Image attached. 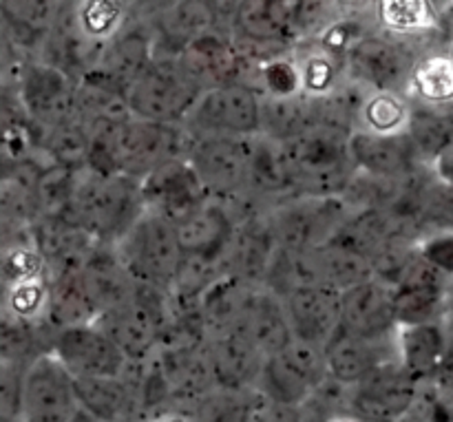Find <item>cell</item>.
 I'll use <instances>...</instances> for the list:
<instances>
[{
	"label": "cell",
	"mask_w": 453,
	"mask_h": 422,
	"mask_svg": "<svg viewBox=\"0 0 453 422\" xmlns=\"http://www.w3.org/2000/svg\"><path fill=\"white\" fill-rule=\"evenodd\" d=\"M146 212L142 181L127 175L78 173L69 217L97 246H118Z\"/></svg>",
	"instance_id": "1"
},
{
	"label": "cell",
	"mask_w": 453,
	"mask_h": 422,
	"mask_svg": "<svg viewBox=\"0 0 453 422\" xmlns=\"http://www.w3.org/2000/svg\"><path fill=\"white\" fill-rule=\"evenodd\" d=\"M349 133L319 124L305 135L283 144L292 197H343L357 177Z\"/></svg>",
	"instance_id": "2"
},
{
	"label": "cell",
	"mask_w": 453,
	"mask_h": 422,
	"mask_svg": "<svg viewBox=\"0 0 453 422\" xmlns=\"http://www.w3.org/2000/svg\"><path fill=\"white\" fill-rule=\"evenodd\" d=\"M173 321V299L168 292L140 286L135 296L119 308L100 314L93 326L100 327L127 357L131 365H142L157 354Z\"/></svg>",
	"instance_id": "3"
},
{
	"label": "cell",
	"mask_w": 453,
	"mask_h": 422,
	"mask_svg": "<svg viewBox=\"0 0 453 422\" xmlns=\"http://www.w3.org/2000/svg\"><path fill=\"white\" fill-rule=\"evenodd\" d=\"M115 250L135 283L171 295L186 257L171 219L146 211Z\"/></svg>",
	"instance_id": "4"
},
{
	"label": "cell",
	"mask_w": 453,
	"mask_h": 422,
	"mask_svg": "<svg viewBox=\"0 0 453 422\" xmlns=\"http://www.w3.org/2000/svg\"><path fill=\"white\" fill-rule=\"evenodd\" d=\"M202 91L186 75L177 58L155 56L149 69L127 91V104L135 118L146 122L184 127Z\"/></svg>",
	"instance_id": "5"
},
{
	"label": "cell",
	"mask_w": 453,
	"mask_h": 422,
	"mask_svg": "<svg viewBox=\"0 0 453 422\" xmlns=\"http://www.w3.org/2000/svg\"><path fill=\"white\" fill-rule=\"evenodd\" d=\"M420 53L416 44L394 38L376 27L357 40L345 56L348 80L365 91L410 96L411 73Z\"/></svg>",
	"instance_id": "6"
},
{
	"label": "cell",
	"mask_w": 453,
	"mask_h": 422,
	"mask_svg": "<svg viewBox=\"0 0 453 422\" xmlns=\"http://www.w3.org/2000/svg\"><path fill=\"white\" fill-rule=\"evenodd\" d=\"M352 211L343 197H288L268 211L279 248L310 252L327 246Z\"/></svg>",
	"instance_id": "7"
},
{
	"label": "cell",
	"mask_w": 453,
	"mask_h": 422,
	"mask_svg": "<svg viewBox=\"0 0 453 422\" xmlns=\"http://www.w3.org/2000/svg\"><path fill=\"white\" fill-rule=\"evenodd\" d=\"M330 372L326 363V349L317 345L292 341L281 354L265 358L257 392L270 403L303 410L326 385Z\"/></svg>",
	"instance_id": "8"
},
{
	"label": "cell",
	"mask_w": 453,
	"mask_h": 422,
	"mask_svg": "<svg viewBox=\"0 0 453 422\" xmlns=\"http://www.w3.org/2000/svg\"><path fill=\"white\" fill-rule=\"evenodd\" d=\"M9 93L18 97L35 131H51L80 119V82L47 62H27Z\"/></svg>",
	"instance_id": "9"
},
{
	"label": "cell",
	"mask_w": 453,
	"mask_h": 422,
	"mask_svg": "<svg viewBox=\"0 0 453 422\" xmlns=\"http://www.w3.org/2000/svg\"><path fill=\"white\" fill-rule=\"evenodd\" d=\"M190 135L184 127L146 122L131 115L115 137V166L119 175L144 181L157 168L188 155Z\"/></svg>",
	"instance_id": "10"
},
{
	"label": "cell",
	"mask_w": 453,
	"mask_h": 422,
	"mask_svg": "<svg viewBox=\"0 0 453 422\" xmlns=\"http://www.w3.org/2000/svg\"><path fill=\"white\" fill-rule=\"evenodd\" d=\"M261 96L242 82L202 93L184 122L190 137H255L261 133Z\"/></svg>",
	"instance_id": "11"
},
{
	"label": "cell",
	"mask_w": 453,
	"mask_h": 422,
	"mask_svg": "<svg viewBox=\"0 0 453 422\" xmlns=\"http://www.w3.org/2000/svg\"><path fill=\"white\" fill-rule=\"evenodd\" d=\"M188 162L212 199L242 203L250 180V137H190Z\"/></svg>",
	"instance_id": "12"
},
{
	"label": "cell",
	"mask_w": 453,
	"mask_h": 422,
	"mask_svg": "<svg viewBox=\"0 0 453 422\" xmlns=\"http://www.w3.org/2000/svg\"><path fill=\"white\" fill-rule=\"evenodd\" d=\"M155 60V34L146 20L142 4H135L131 25L102 47L96 66L80 82H91L127 97L131 84Z\"/></svg>",
	"instance_id": "13"
},
{
	"label": "cell",
	"mask_w": 453,
	"mask_h": 422,
	"mask_svg": "<svg viewBox=\"0 0 453 422\" xmlns=\"http://www.w3.org/2000/svg\"><path fill=\"white\" fill-rule=\"evenodd\" d=\"M425 387L401 361L380 365L345 394V407L372 422H396L423 398Z\"/></svg>",
	"instance_id": "14"
},
{
	"label": "cell",
	"mask_w": 453,
	"mask_h": 422,
	"mask_svg": "<svg viewBox=\"0 0 453 422\" xmlns=\"http://www.w3.org/2000/svg\"><path fill=\"white\" fill-rule=\"evenodd\" d=\"M80 410L75 379L53 354H44L25 374L20 422H71Z\"/></svg>",
	"instance_id": "15"
},
{
	"label": "cell",
	"mask_w": 453,
	"mask_h": 422,
	"mask_svg": "<svg viewBox=\"0 0 453 422\" xmlns=\"http://www.w3.org/2000/svg\"><path fill=\"white\" fill-rule=\"evenodd\" d=\"M51 354L73 379H109L127 374L131 363L97 326H75L56 332Z\"/></svg>",
	"instance_id": "16"
},
{
	"label": "cell",
	"mask_w": 453,
	"mask_h": 422,
	"mask_svg": "<svg viewBox=\"0 0 453 422\" xmlns=\"http://www.w3.org/2000/svg\"><path fill=\"white\" fill-rule=\"evenodd\" d=\"M155 34V56L177 58L188 44L217 29L212 3L180 0V3L142 4Z\"/></svg>",
	"instance_id": "17"
},
{
	"label": "cell",
	"mask_w": 453,
	"mask_h": 422,
	"mask_svg": "<svg viewBox=\"0 0 453 422\" xmlns=\"http://www.w3.org/2000/svg\"><path fill=\"white\" fill-rule=\"evenodd\" d=\"M243 215L246 212L237 203L208 199L202 208L177 224L184 255L215 261L226 268V259H228L234 233Z\"/></svg>",
	"instance_id": "18"
},
{
	"label": "cell",
	"mask_w": 453,
	"mask_h": 422,
	"mask_svg": "<svg viewBox=\"0 0 453 422\" xmlns=\"http://www.w3.org/2000/svg\"><path fill=\"white\" fill-rule=\"evenodd\" d=\"M153 363L180 410L190 411L203 396L217 389L206 343L162 345Z\"/></svg>",
	"instance_id": "19"
},
{
	"label": "cell",
	"mask_w": 453,
	"mask_h": 422,
	"mask_svg": "<svg viewBox=\"0 0 453 422\" xmlns=\"http://www.w3.org/2000/svg\"><path fill=\"white\" fill-rule=\"evenodd\" d=\"M142 195L146 211L166 217L175 226L211 199L188 157L168 162L146 177L142 181Z\"/></svg>",
	"instance_id": "20"
},
{
	"label": "cell",
	"mask_w": 453,
	"mask_h": 422,
	"mask_svg": "<svg viewBox=\"0 0 453 422\" xmlns=\"http://www.w3.org/2000/svg\"><path fill=\"white\" fill-rule=\"evenodd\" d=\"M323 349L330 380L345 389L361 383L380 365L401 361L398 334L389 339H365L341 327Z\"/></svg>",
	"instance_id": "21"
},
{
	"label": "cell",
	"mask_w": 453,
	"mask_h": 422,
	"mask_svg": "<svg viewBox=\"0 0 453 422\" xmlns=\"http://www.w3.org/2000/svg\"><path fill=\"white\" fill-rule=\"evenodd\" d=\"M349 150L357 171L374 180L403 181L429 168L411 142L410 133L372 135V133L357 131L349 137Z\"/></svg>",
	"instance_id": "22"
},
{
	"label": "cell",
	"mask_w": 453,
	"mask_h": 422,
	"mask_svg": "<svg viewBox=\"0 0 453 422\" xmlns=\"http://www.w3.org/2000/svg\"><path fill=\"white\" fill-rule=\"evenodd\" d=\"M453 283L416 255L403 281L394 288V310L398 327L441 321Z\"/></svg>",
	"instance_id": "23"
},
{
	"label": "cell",
	"mask_w": 453,
	"mask_h": 422,
	"mask_svg": "<svg viewBox=\"0 0 453 422\" xmlns=\"http://www.w3.org/2000/svg\"><path fill=\"white\" fill-rule=\"evenodd\" d=\"M277 252L279 243L270 226L268 211L246 212L234 233L226 259V272L248 286L264 288Z\"/></svg>",
	"instance_id": "24"
},
{
	"label": "cell",
	"mask_w": 453,
	"mask_h": 422,
	"mask_svg": "<svg viewBox=\"0 0 453 422\" xmlns=\"http://www.w3.org/2000/svg\"><path fill=\"white\" fill-rule=\"evenodd\" d=\"M31 233L47 265L49 283L82 272L97 246L78 224L65 217H40Z\"/></svg>",
	"instance_id": "25"
},
{
	"label": "cell",
	"mask_w": 453,
	"mask_h": 422,
	"mask_svg": "<svg viewBox=\"0 0 453 422\" xmlns=\"http://www.w3.org/2000/svg\"><path fill=\"white\" fill-rule=\"evenodd\" d=\"M295 341L326 348L343 326L341 292L326 286H305L283 296Z\"/></svg>",
	"instance_id": "26"
},
{
	"label": "cell",
	"mask_w": 453,
	"mask_h": 422,
	"mask_svg": "<svg viewBox=\"0 0 453 422\" xmlns=\"http://www.w3.org/2000/svg\"><path fill=\"white\" fill-rule=\"evenodd\" d=\"M177 62L202 93L242 82L243 71H246V60L239 56L233 35L221 34V31H212L195 40L177 56Z\"/></svg>",
	"instance_id": "27"
},
{
	"label": "cell",
	"mask_w": 453,
	"mask_h": 422,
	"mask_svg": "<svg viewBox=\"0 0 453 422\" xmlns=\"http://www.w3.org/2000/svg\"><path fill=\"white\" fill-rule=\"evenodd\" d=\"M343 330L365 339H389L398 334L394 290L379 279H367L341 292Z\"/></svg>",
	"instance_id": "28"
},
{
	"label": "cell",
	"mask_w": 453,
	"mask_h": 422,
	"mask_svg": "<svg viewBox=\"0 0 453 422\" xmlns=\"http://www.w3.org/2000/svg\"><path fill=\"white\" fill-rule=\"evenodd\" d=\"M215 383L219 389L250 392L257 389L265 365V354L242 332H221L206 339Z\"/></svg>",
	"instance_id": "29"
},
{
	"label": "cell",
	"mask_w": 453,
	"mask_h": 422,
	"mask_svg": "<svg viewBox=\"0 0 453 422\" xmlns=\"http://www.w3.org/2000/svg\"><path fill=\"white\" fill-rule=\"evenodd\" d=\"M75 396L80 410L100 422L140 420V394H137L133 365L122 376L75 379Z\"/></svg>",
	"instance_id": "30"
},
{
	"label": "cell",
	"mask_w": 453,
	"mask_h": 422,
	"mask_svg": "<svg viewBox=\"0 0 453 422\" xmlns=\"http://www.w3.org/2000/svg\"><path fill=\"white\" fill-rule=\"evenodd\" d=\"M80 281L97 310V317L131 301L140 288L124 268L115 246H96L80 272Z\"/></svg>",
	"instance_id": "31"
},
{
	"label": "cell",
	"mask_w": 453,
	"mask_h": 422,
	"mask_svg": "<svg viewBox=\"0 0 453 422\" xmlns=\"http://www.w3.org/2000/svg\"><path fill=\"white\" fill-rule=\"evenodd\" d=\"M237 332L248 336L265 354V358L281 354L295 341L290 321H288L286 303L268 288L252 290Z\"/></svg>",
	"instance_id": "32"
},
{
	"label": "cell",
	"mask_w": 453,
	"mask_h": 422,
	"mask_svg": "<svg viewBox=\"0 0 453 422\" xmlns=\"http://www.w3.org/2000/svg\"><path fill=\"white\" fill-rule=\"evenodd\" d=\"M135 18V3L119 0H75L65 3L62 20L88 47L102 49L122 34Z\"/></svg>",
	"instance_id": "33"
},
{
	"label": "cell",
	"mask_w": 453,
	"mask_h": 422,
	"mask_svg": "<svg viewBox=\"0 0 453 422\" xmlns=\"http://www.w3.org/2000/svg\"><path fill=\"white\" fill-rule=\"evenodd\" d=\"M299 75V91L308 97H327L348 84L345 58L332 51L321 40H301L290 51Z\"/></svg>",
	"instance_id": "34"
},
{
	"label": "cell",
	"mask_w": 453,
	"mask_h": 422,
	"mask_svg": "<svg viewBox=\"0 0 453 422\" xmlns=\"http://www.w3.org/2000/svg\"><path fill=\"white\" fill-rule=\"evenodd\" d=\"M451 341L441 321L423 323V326L398 327V348H401V365L418 380L423 387H429L441 370Z\"/></svg>",
	"instance_id": "35"
},
{
	"label": "cell",
	"mask_w": 453,
	"mask_h": 422,
	"mask_svg": "<svg viewBox=\"0 0 453 422\" xmlns=\"http://www.w3.org/2000/svg\"><path fill=\"white\" fill-rule=\"evenodd\" d=\"M374 22L394 38L416 44L418 38L438 34L445 27L441 3L429 0H379L374 3Z\"/></svg>",
	"instance_id": "36"
},
{
	"label": "cell",
	"mask_w": 453,
	"mask_h": 422,
	"mask_svg": "<svg viewBox=\"0 0 453 422\" xmlns=\"http://www.w3.org/2000/svg\"><path fill=\"white\" fill-rule=\"evenodd\" d=\"M319 127V109L314 97L295 96L264 97L261 100V135L288 144Z\"/></svg>",
	"instance_id": "37"
},
{
	"label": "cell",
	"mask_w": 453,
	"mask_h": 422,
	"mask_svg": "<svg viewBox=\"0 0 453 422\" xmlns=\"http://www.w3.org/2000/svg\"><path fill=\"white\" fill-rule=\"evenodd\" d=\"M411 100L434 109L453 106V58L449 51H423L410 84Z\"/></svg>",
	"instance_id": "38"
},
{
	"label": "cell",
	"mask_w": 453,
	"mask_h": 422,
	"mask_svg": "<svg viewBox=\"0 0 453 422\" xmlns=\"http://www.w3.org/2000/svg\"><path fill=\"white\" fill-rule=\"evenodd\" d=\"M414 113V100L405 93L367 91L358 111L357 131L372 135H401L407 133Z\"/></svg>",
	"instance_id": "39"
},
{
	"label": "cell",
	"mask_w": 453,
	"mask_h": 422,
	"mask_svg": "<svg viewBox=\"0 0 453 422\" xmlns=\"http://www.w3.org/2000/svg\"><path fill=\"white\" fill-rule=\"evenodd\" d=\"M49 288H51V296H49L47 317H44V326L49 330L60 332L66 327L91 326L96 321L97 310L93 308L91 299L84 292L80 274L49 283Z\"/></svg>",
	"instance_id": "40"
},
{
	"label": "cell",
	"mask_w": 453,
	"mask_h": 422,
	"mask_svg": "<svg viewBox=\"0 0 453 422\" xmlns=\"http://www.w3.org/2000/svg\"><path fill=\"white\" fill-rule=\"evenodd\" d=\"M407 133H410L411 142L418 149L423 162L427 166H432L434 159L453 140V111L434 109V106H425L414 102V113H411V122Z\"/></svg>",
	"instance_id": "41"
},
{
	"label": "cell",
	"mask_w": 453,
	"mask_h": 422,
	"mask_svg": "<svg viewBox=\"0 0 453 422\" xmlns=\"http://www.w3.org/2000/svg\"><path fill=\"white\" fill-rule=\"evenodd\" d=\"M261 398L257 389L234 392L217 387L190 410V416L193 422H250Z\"/></svg>",
	"instance_id": "42"
},
{
	"label": "cell",
	"mask_w": 453,
	"mask_h": 422,
	"mask_svg": "<svg viewBox=\"0 0 453 422\" xmlns=\"http://www.w3.org/2000/svg\"><path fill=\"white\" fill-rule=\"evenodd\" d=\"M49 296H51V288H49L47 277L16 283V286H4L3 314L22 323H44Z\"/></svg>",
	"instance_id": "43"
},
{
	"label": "cell",
	"mask_w": 453,
	"mask_h": 422,
	"mask_svg": "<svg viewBox=\"0 0 453 422\" xmlns=\"http://www.w3.org/2000/svg\"><path fill=\"white\" fill-rule=\"evenodd\" d=\"M27 370L29 367L0 363V418L20 420Z\"/></svg>",
	"instance_id": "44"
},
{
	"label": "cell",
	"mask_w": 453,
	"mask_h": 422,
	"mask_svg": "<svg viewBox=\"0 0 453 422\" xmlns=\"http://www.w3.org/2000/svg\"><path fill=\"white\" fill-rule=\"evenodd\" d=\"M418 252L434 270L453 283V230L427 233L418 242Z\"/></svg>",
	"instance_id": "45"
},
{
	"label": "cell",
	"mask_w": 453,
	"mask_h": 422,
	"mask_svg": "<svg viewBox=\"0 0 453 422\" xmlns=\"http://www.w3.org/2000/svg\"><path fill=\"white\" fill-rule=\"evenodd\" d=\"M250 422H305V418L303 410H299V407L279 405V403H270L261 398Z\"/></svg>",
	"instance_id": "46"
},
{
	"label": "cell",
	"mask_w": 453,
	"mask_h": 422,
	"mask_svg": "<svg viewBox=\"0 0 453 422\" xmlns=\"http://www.w3.org/2000/svg\"><path fill=\"white\" fill-rule=\"evenodd\" d=\"M429 171H432V175L436 177L442 186L453 190V140L442 149V153L434 159Z\"/></svg>",
	"instance_id": "47"
},
{
	"label": "cell",
	"mask_w": 453,
	"mask_h": 422,
	"mask_svg": "<svg viewBox=\"0 0 453 422\" xmlns=\"http://www.w3.org/2000/svg\"><path fill=\"white\" fill-rule=\"evenodd\" d=\"M314 422H372V420H367V418H363V416L354 414V411H349L348 407H341V410L330 411V414H326L323 418H319Z\"/></svg>",
	"instance_id": "48"
},
{
	"label": "cell",
	"mask_w": 453,
	"mask_h": 422,
	"mask_svg": "<svg viewBox=\"0 0 453 422\" xmlns=\"http://www.w3.org/2000/svg\"><path fill=\"white\" fill-rule=\"evenodd\" d=\"M396 422H432L429 420V411H427V405H425V398H420L418 405H416L410 414H405L401 420H396Z\"/></svg>",
	"instance_id": "49"
},
{
	"label": "cell",
	"mask_w": 453,
	"mask_h": 422,
	"mask_svg": "<svg viewBox=\"0 0 453 422\" xmlns=\"http://www.w3.org/2000/svg\"><path fill=\"white\" fill-rule=\"evenodd\" d=\"M146 422H193V416L190 411L186 410H177V411H168V414L157 416V418H150Z\"/></svg>",
	"instance_id": "50"
},
{
	"label": "cell",
	"mask_w": 453,
	"mask_h": 422,
	"mask_svg": "<svg viewBox=\"0 0 453 422\" xmlns=\"http://www.w3.org/2000/svg\"><path fill=\"white\" fill-rule=\"evenodd\" d=\"M71 422H100V420H96V418H93V416H88L87 411L78 410V411H75L73 418H71Z\"/></svg>",
	"instance_id": "51"
},
{
	"label": "cell",
	"mask_w": 453,
	"mask_h": 422,
	"mask_svg": "<svg viewBox=\"0 0 453 422\" xmlns=\"http://www.w3.org/2000/svg\"><path fill=\"white\" fill-rule=\"evenodd\" d=\"M449 53H451V58H453V35H451V44H449Z\"/></svg>",
	"instance_id": "52"
},
{
	"label": "cell",
	"mask_w": 453,
	"mask_h": 422,
	"mask_svg": "<svg viewBox=\"0 0 453 422\" xmlns=\"http://www.w3.org/2000/svg\"><path fill=\"white\" fill-rule=\"evenodd\" d=\"M0 422H20V420H7V418H0Z\"/></svg>",
	"instance_id": "53"
}]
</instances>
